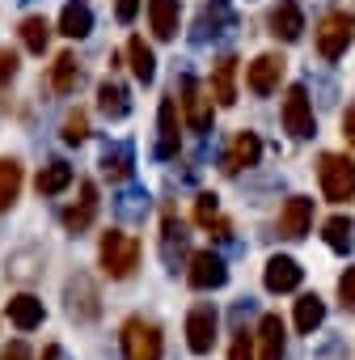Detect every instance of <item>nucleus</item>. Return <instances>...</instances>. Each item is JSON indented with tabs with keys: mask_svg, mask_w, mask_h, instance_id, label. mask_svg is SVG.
I'll list each match as a JSON object with an SVG mask.
<instances>
[{
	"mask_svg": "<svg viewBox=\"0 0 355 360\" xmlns=\"http://www.w3.org/2000/svg\"><path fill=\"white\" fill-rule=\"evenodd\" d=\"M342 140L355 148V106H347V110H342Z\"/></svg>",
	"mask_w": 355,
	"mask_h": 360,
	"instance_id": "37",
	"label": "nucleus"
},
{
	"mask_svg": "<svg viewBox=\"0 0 355 360\" xmlns=\"http://www.w3.org/2000/svg\"><path fill=\"white\" fill-rule=\"evenodd\" d=\"M321 238H326L330 250L347 255V250L355 246V225H351V217H330V221L321 225Z\"/></svg>",
	"mask_w": 355,
	"mask_h": 360,
	"instance_id": "25",
	"label": "nucleus"
},
{
	"mask_svg": "<svg viewBox=\"0 0 355 360\" xmlns=\"http://www.w3.org/2000/svg\"><path fill=\"white\" fill-rule=\"evenodd\" d=\"M76 81H81V64H76V56H55V64H51V89L55 94H72L76 89Z\"/></svg>",
	"mask_w": 355,
	"mask_h": 360,
	"instance_id": "27",
	"label": "nucleus"
},
{
	"mask_svg": "<svg viewBox=\"0 0 355 360\" xmlns=\"http://www.w3.org/2000/svg\"><path fill=\"white\" fill-rule=\"evenodd\" d=\"M300 280H304V267H300L296 259H288V255H275V259L267 263V271H262L267 292H296Z\"/></svg>",
	"mask_w": 355,
	"mask_h": 360,
	"instance_id": "11",
	"label": "nucleus"
},
{
	"mask_svg": "<svg viewBox=\"0 0 355 360\" xmlns=\"http://www.w3.org/2000/svg\"><path fill=\"white\" fill-rule=\"evenodd\" d=\"M212 343H216V309L212 305H195L187 314V347L195 356H208Z\"/></svg>",
	"mask_w": 355,
	"mask_h": 360,
	"instance_id": "8",
	"label": "nucleus"
},
{
	"mask_svg": "<svg viewBox=\"0 0 355 360\" xmlns=\"http://www.w3.org/2000/svg\"><path fill=\"white\" fill-rule=\"evenodd\" d=\"M317 178H321V195H326L330 204L355 200V161H351L347 153H321Z\"/></svg>",
	"mask_w": 355,
	"mask_h": 360,
	"instance_id": "2",
	"label": "nucleus"
},
{
	"mask_svg": "<svg viewBox=\"0 0 355 360\" xmlns=\"http://www.w3.org/2000/svg\"><path fill=\"white\" fill-rule=\"evenodd\" d=\"M258 157H262V140L254 136V131H237L233 136V148L225 153V174H237V169H250V165H258Z\"/></svg>",
	"mask_w": 355,
	"mask_h": 360,
	"instance_id": "12",
	"label": "nucleus"
},
{
	"mask_svg": "<svg viewBox=\"0 0 355 360\" xmlns=\"http://www.w3.org/2000/svg\"><path fill=\"white\" fill-rule=\"evenodd\" d=\"M313 229V200L309 195H292L283 208H279V238L296 242Z\"/></svg>",
	"mask_w": 355,
	"mask_h": 360,
	"instance_id": "10",
	"label": "nucleus"
},
{
	"mask_svg": "<svg viewBox=\"0 0 355 360\" xmlns=\"http://www.w3.org/2000/svg\"><path fill=\"white\" fill-rule=\"evenodd\" d=\"M135 9H140V0H119V5H114V18H119V22H135Z\"/></svg>",
	"mask_w": 355,
	"mask_h": 360,
	"instance_id": "38",
	"label": "nucleus"
},
{
	"mask_svg": "<svg viewBox=\"0 0 355 360\" xmlns=\"http://www.w3.org/2000/svg\"><path fill=\"white\" fill-rule=\"evenodd\" d=\"M89 30H93V13H89L85 0L64 5V13H60V34H64V39H85Z\"/></svg>",
	"mask_w": 355,
	"mask_h": 360,
	"instance_id": "21",
	"label": "nucleus"
},
{
	"mask_svg": "<svg viewBox=\"0 0 355 360\" xmlns=\"http://www.w3.org/2000/svg\"><path fill=\"white\" fill-rule=\"evenodd\" d=\"M212 98L220 106H233L237 102V60L233 56H220L216 68H212Z\"/></svg>",
	"mask_w": 355,
	"mask_h": 360,
	"instance_id": "16",
	"label": "nucleus"
},
{
	"mask_svg": "<svg viewBox=\"0 0 355 360\" xmlns=\"http://www.w3.org/2000/svg\"><path fill=\"white\" fill-rule=\"evenodd\" d=\"M258 360H283V318L262 314L258 322Z\"/></svg>",
	"mask_w": 355,
	"mask_h": 360,
	"instance_id": "18",
	"label": "nucleus"
},
{
	"mask_svg": "<svg viewBox=\"0 0 355 360\" xmlns=\"http://www.w3.org/2000/svg\"><path fill=\"white\" fill-rule=\"evenodd\" d=\"M43 360H64V347H60V343H47V347H43Z\"/></svg>",
	"mask_w": 355,
	"mask_h": 360,
	"instance_id": "40",
	"label": "nucleus"
},
{
	"mask_svg": "<svg viewBox=\"0 0 355 360\" xmlns=\"http://www.w3.org/2000/svg\"><path fill=\"white\" fill-rule=\"evenodd\" d=\"M102 174L106 178H127L131 174V144H114V148H106V157H102Z\"/></svg>",
	"mask_w": 355,
	"mask_h": 360,
	"instance_id": "29",
	"label": "nucleus"
},
{
	"mask_svg": "<svg viewBox=\"0 0 355 360\" xmlns=\"http://www.w3.org/2000/svg\"><path fill=\"white\" fill-rule=\"evenodd\" d=\"M47 39H51L47 18H26V22H22V43H26V51L43 56V51H47Z\"/></svg>",
	"mask_w": 355,
	"mask_h": 360,
	"instance_id": "30",
	"label": "nucleus"
},
{
	"mask_svg": "<svg viewBox=\"0 0 355 360\" xmlns=\"http://www.w3.org/2000/svg\"><path fill=\"white\" fill-rule=\"evenodd\" d=\"M0 360H30V347L26 343H9L5 352H0Z\"/></svg>",
	"mask_w": 355,
	"mask_h": 360,
	"instance_id": "39",
	"label": "nucleus"
},
{
	"mask_svg": "<svg viewBox=\"0 0 355 360\" xmlns=\"http://www.w3.org/2000/svg\"><path fill=\"white\" fill-rule=\"evenodd\" d=\"M98 259H102V271H106L110 280H127V276L140 267V238H131V233H123V229H110V233H102Z\"/></svg>",
	"mask_w": 355,
	"mask_h": 360,
	"instance_id": "1",
	"label": "nucleus"
},
{
	"mask_svg": "<svg viewBox=\"0 0 355 360\" xmlns=\"http://www.w3.org/2000/svg\"><path fill=\"white\" fill-rule=\"evenodd\" d=\"M22 195V165L13 157H0V212L13 208Z\"/></svg>",
	"mask_w": 355,
	"mask_h": 360,
	"instance_id": "24",
	"label": "nucleus"
},
{
	"mask_svg": "<svg viewBox=\"0 0 355 360\" xmlns=\"http://www.w3.org/2000/svg\"><path fill=\"white\" fill-rule=\"evenodd\" d=\"M321 322H326V305H321V297H317V292H304V297L296 301V330H300V335H313Z\"/></svg>",
	"mask_w": 355,
	"mask_h": 360,
	"instance_id": "26",
	"label": "nucleus"
},
{
	"mask_svg": "<svg viewBox=\"0 0 355 360\" xmlns=\"http://www.w3.org/2000/svg\"><path fill=\"white\" fill-rule=\"evenodd\" d=\"M43 318H47V309H43V301H39L34 292H18V297H9V322H13L18 330H39Z\"/></svg>",
	"mask_w": 355,
	"mask_h": 360,
	"instance_id": "14",
	"label": "nucleus"
},
{
	"mask_svg": "<svg viewBox=\"0 0 355 360\" xmlns=\"http://www.w3.org/2000/svg\"><path fill=\"white\" fill-rule=\"evenodd\" d=\"M283 72H288V60H283L279 51H262V56H258V60L246 68V85H250V94H258V98H271V94L279 89Z\"/></svg>",
	"mask_w": 355,
	"mask_h": 360,
	"instance_id": "6",
	"label": "nucleus"
},
{
	"mask_svg": "<svg viewBox=\"0 0 355 360\" xmlns=\"http://www.w3.org/2000/svg\"><path fill=\"white\" fill-rule=\"evenodd\" d=\"M119 212H123L127 221H140V217L148 212V195H144V191H131V195H123V204H119Z\"/></svg>",
	"mask_w": 355,
	"mask_h": 360,
	"instance_id": "34",
	"label": "nucleus"
},
{
	"mask_svg": "<svg viewBox=\"0 0 355 360\" xmlns=\"http://www.w3.org/2000/svg\"><path fill=\"white\" fill-rule=\"evenodd\" d=\"M156 131H161L156 157H178V148H182V136H178V102H173V98H165V102H161Z\"/></svg>",
	"mask_w": 355,
	"mask_h": 360,
	"instance_id": "15",
	"label": "nucleus"
},
{
	"mask_svg": "<svg viewBox=\"0 0 355 360\" xmlns=\"http://www.w3.org/2000/svg\"><path fill=\"white\" fill-rule=\"evenodd\" d=\"M187 280H191V288L208 292V288H220V284L229 280V267H225V259H220L216 250H199V255H191Z\"/></svg>",
	"mask_w": 355,
	"mask_h": 360,
	"instance_id": "7",
	"label": "nucleus"
},
{
	"mask_svg": "<svg viewBox=\"0 0 355 360\" xmlns=\"http://www.w3.org/2000/svg\"><path fill=\"white\" fill-rule=\"evenodd\" d=\"M182 110H187L191 131H208L212 127V98H208V89L195 77H182Z\"/></svg>",
	"mask_w": 355,
	"mask_h": 360,
	"instance_id": "9",
	"label": "nucleus"
},
{
	"mask_svg": "<svg viewBox=\"0 0 355 360\" xmlns=\"http://www.w3.org/2000/svg\"><path fill=\"white\" fill-rule=\"evenodd\" d=\"M161 326L144 322V318H127L123 322V352L127 360H161Z\"/></svg>",
	"mask_w": 355,
	"mask_h": 360,
	"instance_id": "4",
	"label": "nucleus"
},
{
	"mask_svg": "<svg viewBox=\"0 0 355 360\" xmlns=\"http://www.w3.org/2000/svg\"><path fill=\"white\" fill-rule=\"evenodd\" d=\"M178 18H182V5H178V0H148V26H152L156 39H173Z\"/></svg>",
	"mask_w": 355,
	"mask_h": 360,
	"instance_id": "19",
	"label": "nucleus"
},
{
	"mask_svg": "<svg viewBox=\"0 0 355 360\" xmlns=\"http://www.w3.org/2000/svg\"><path fill=\"white\" fill-rule=\"evenodd\" d=\"M216 221H220V204H216V195H212V191H203V195L195 200V225L212 229Z\"/></svg>",
	"mask_w": 355,
	"mask_h": 360,
	"instance_id": "31",
	"label": "nucleus"
},
{
	"mask_svg": "<svg viewBox=\"0 0 355 360\" xmlns=\"http://www.w3.org/2000/svg\"><path fill=\"white\" fill-rule=\"evenodd\" d=\"M127 56H131V68H135V77L148 85L152 77H156V56H152V47L135 34V39H127Z\"/></svg>",
	"mask_w": 355,
	"mask_h": 360,
	"instance_id": "28",
	"label": "nucleus"
},
{
	"mask_svg": "<svg viewBox=\"0 0 355 360\" xmlns=\"http://www.w3.org/2000/svg\"><path fill=\"white\" fill-rule=\"evenodd\" d=\"M89 136V119H85V110H68V119H64V140L68 144H81Z\"/></svg>",
	"mask_w": 355,
	"mask_h": 360,
	"instance_id": "32",
	"label": "nucleus"
},
{
	"mask_svg": "<svg viewBox=\"0 0 355 360\" xmlns=\"http://www.w3.org/2000/svg\"><path fill=\"white\" fill-rule=\"evenodd\" d=\"M13 72H18V56L13 51H0V85H5Z\"/></svg>",
	"mask_w": 355,
	"mask_h": 360,
	"instance_id": "36",
	"label": "nucleus"
},
{
	"mask_svg": "<svg viewBox=\"0 0 355 360\" xmlns=\"http://www.w3.org/2000/svg\"><path fill=\"white\" fill-rule=\"evenodd\" d=\"M271 34L283 39V43H296L304 34V13L296 0H279V5L271 9Z\"/></svg>",
	"mask_w": 355,
	"mask_h": 360,
	"instance_id": "13",
	"label": "nucleus"
},
{
	"mask_svg": "<svg viewBox=\"0 0 355 360\" xmlns=\"http://www.w3.org/2000/svg\"><path fill=\"white\" fill-rule=\"evenodd\" d=\"M93 217H98V187L93 183H81V204L64 212V229L68 233H85L93 225Z\"/></svg>",
	"mask_w": 355,
	"mask_h": 360,
	"instance_id": "17",
	"label": "nucleus"
},
{
	"mask_svg": "<svg viewBox=\"0 0 355 360\" xmlns=\"http://www.w3.org/2000/svg\"><path fill=\"white\" fill-rule=\"evenodd\" d=\"M338 305H342L347 314H355V263L338 276Z\"/></svg>",
	"mask_w": 355,
	"mask_h": 360,
	"instance_id": "33",
	"label": "nucleus"
},
{
	"mask_svg": "<svg viewBox=\"0 0 355 360\" xmlns=\"http://www.w3.org/2000/svg\"><path fill=\"white\" fill-rule=\"evenodd\" d=\"M229 360H254V339H250V330H237V339H233V347H229Z\"/></svg>",
	"mask_w": 355,
	"mask_h": 360,
	"instance_id": "35",
	"label": "nucleus"
},
{
	"mask_svg": "<svg viewBox=\"0 0 355 360\" xmlns=\"http://www.w3.org/2000/svg\"><path fill=\"white\" fill-rule=\"evenodd\" d=\"M187 250V229L178 225V217L173 212H165V225H161V255H165V263L178 271V255Z\"/></svg>",
	"mask_w": 355,
	"mask_h": 360,
	"instance_id": "23",
	"label": "nucleus"
},
{
	"mask_svg": "<svg viewBox=\"0 0 355 360\" xmlns=\"http://www.w3.org/2000/svg\"><path fill=\"white\" fill-rule=\"evenodd\" d=\"M283 127H288V136H296V140L317 136V119H313V102H309L304 85H292V89L283 94Z\"/></svg>",
	"mask_w": 355,
	"mask_h": 360,
	"instance_id": "5",
	"label": "nucleus"
},
{
	"mask_svg": "<svg viewBox=\"0 0 355 360\" xmlns=\"http://www.w3.org/2000/svg\"><path fill=\"white\" fill-rule=\"evenodd\" d=\"M72 165L68 161H51V165H43L39 169V178H34V187H39V195H60V191H68L72 187Z\"/></svg>",
	"mask_w": 355,
	"mask_h": 360,
	"instance_id": "20",
	"label": "nucleus"
},
{
	"mask_svg": "<svg viewBox=\"0 0 355 360\" xmlns=\"http://www.w3.org/2000/svg\"><path fill=\"white\" fill-rule=\"evenodd\" d=\"M351 30H355V18L351 13H326L321 22H317V30H313V43H317V56L326 60V64H334V60H342L347 56V47H351Z\"/></svg>",
	"mask_w": 355,
	"mask_h": 360,
	"instance_id": "3",
	"label": "nucleus"
},
{
	"mask_svg": "<svg viewBox=\"0 0 355 360\" xmlns=\"http://www.w3.org/2000/svg\"><path fill=\"white\" fill-rule=\"evenodd\" d=\"M98 106H102L106 119H127L131 115V98H127V89L119 81H102L98 85Z\"/></svg>",
	"mask_w": 355,
	"mask_h": 360,
	"instance_id": "22",
	"label": "nucleus"
}]
</instances>
